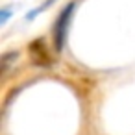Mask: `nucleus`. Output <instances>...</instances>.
<instances>
[{
    "mask_svg": "<svg viewBox=\"0 0 135 135\" xmlns=\"http://www.w3.org/2000/svg\"><path fill=\"white\" fill-rule=\"evenodd\" d=\"M28 54H30V59L35 67H50L52 65V56L48 52V46L45 43V39H35L30 43L28 46Z\"/></svg>",
    "mask_w": 135,
    "mask_h": 135,
    "instance_id": "nucleus-2",
    "label": "nucleus"
},
{
    "mask_svg": "<svg viewBox=\"0 0 135 135\" xmlns=\"http://www.w3.org/2000/svg\"><path fill=\"white\" fill-rule=\"evenodd\" d=\"M74 9H76V4H74V2L67 4V6L59 11V15H57V19H56V22H54L52 39H54V46H56L57 52H61V50L65 48L67 35H69V26H70V19H72V15H74Z\"/></svg>",
    "mask_w": 135,
    "mask_h": 135,
    "instance_id": "nucleus-1",
    "label": "nucleus"
},
{
    "mask_svg": "<svg viewBox=\"0 0 135 135\" xmlns=\"http://www.w3.org/2000/svg\"><path fill=\"white\" fill-rule=\"evenodd\" d=\"M17 52H8V54H4L2 56V61H0V63H2V74H6L8 72V69H9V63L11 61H15L17 59Z\"/></svg>",
    "mask_w": 135,
    "mask_h": 135,
    "instance_id": "nucleus-3",
    "label": "nucleus"
},
{
    "mask_svg": "<svg viewBox=\"0 0 135 135\" xmlns=\"http://www.w3.org/2000/svg\"><path fill=\"white\" fill-rule=\"evenodd\" d=\"M0 13H2V17H0V24H6V21L9 19V8H2V11H0Z\"/></svg>",
    "mask_w": 135,
    "mask_h": 135,
    "instance_id": "nucleus-4",
    "label": "nucleus"
}]
</instances>
